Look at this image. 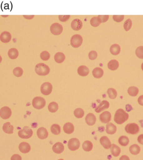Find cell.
<instances>
[{
  "mask_svg": "<svg viewBox=\"0 0 143 160\" xmlns=\"http://www.w3.org/2000/svg\"><path fill=\"white\" fill-rule=\"evenodd\" d=\"M90 23L91 25L94 27H97L101 24L98 20L97 17H96L91 18L90 20Z\"/></svg>",
  "mask_w": 143,
  "mask_h": 160,
  "instance_id": "cell-42",
  "label": "cell"
},
{
  "mask_svg": "<svg viewBox=\"0 0 143 160\" xmlns=\"http://www.w3.org/2000/svg\"><path fill=\"white\" fill-rule=\"evenodd\" d=\"M138 141L139 143L143 145V134L139 135L138 138Z\"/></svg>",
  "mask_w": 143,
  "mask_h": 160,
  "instance_id": "cell-48",
  "label": "cell"
},
{
  "mask_svg": "<svg viewBox=\"0 0 143 160\" xmlns=\"http://www.w3.org/2000/svg\"><path fill=\"white\" fill-rule=\"evenodd\" d=\"M85 121L88 125H94L96 122V117L93 113H89L86 117Z\"/></svg>",
  "mask_w": 143,
  "mask_h": 160,
  "instance_id": "cell-18",
  "label": "cell"
},
{
  "mask_svg": "<svg viewBox=\"0 0 143 160\" xmlns=\"http://www.w3.org/2000/svg\"><path fill=\"white\" fill-rule=\"evenodd\" d=\"M77 72L78 74L81 76L85 77L88 75L90 70L86 66H81L78 68Z\"/></svg>",
  "mask_w": 143,
  "mask_h": 160,
  "instance_id": "cell-20",
  "label": "cell"
},
{
  "mask_svg": "<svg viewBox=\"0 0 143 160\" xmlns=\"http://www.w3.org/2000/svg\"><path fill=\"white\" fill-rule=\"evenodd\" d=\"M97 57V53L96 51H90L89 53V58L91 60H94L96 59Z\"/></svg>",
  "mask_w": 143,
  "mask_h": 160,
  "instance_id": "cell-44",
  "label": "cell"
},
{
  "mask_svg": "<svg viewBox=\"0 0 143 160\" xmlns=\"http://www.w3.org/2000/svg\"><path fill=\"white\" fill-rule=\"evenodd\" d=\"M8 57L12 59H15L18 58L19 56V52L16 48H12L8 51Z\"/></svg>",
  "mask_w": 143,
  "mask_h": 160,
  "instance_id": "cell-25",
  "label": "cell"
},
{
  "mask_svg": "<svg viewBox=\"0 0 143 160\" xmlns=\"http://www.w3.org/2000/svg\"><path fill=\"white\" fill-rule=\"evenodd\" d=\"M12 39V35L10 33L4 31L0 35V40L2 42L6 43L9 42Z\"/></svg>",
  "mask_w": 143,
  "mask_h": 160,
  "instance_id": "cell-15",
  "label": "cell"
},
{
  "mask_svg": "<svg viewBox=\"0 0 143 160\" xmlns=\"http://www.w3.org/2000/svg\"><path fill=\"white\" fill-rule=\"evenodd\" d=\"M104 72L103 69L101 68H95L92 71L93 76L96 78H101L103 76Z\"/></svg>",
  "mask_w": 143,
  "mask_h": 160,
  "instance_id": "cell-28",
  "label": "cell"
},
{
  "mask_svg": "<svg viewBox=\"0 0 143 160\" xmlns=\"http://www.w3.org/2000/svg\"><path fill=\"white\" fill-rule=\"evenodd\" d=\"M33 135L32 129L29 127H24L22 129L19 130L18 132V135L22 139H29L31 138Z\"/></svg>",
  "mask_w": 143,
  "mask_h": 160,
  "instance_id": "cell-4",
  "label": "cell"
},
{
  "mask_svg": "<svg viewBox=\"0 0 143 160\" xmlns=\"http://www.w3.org/2000/svg\"><path fill=\"white\" fill-rule=\"evenodd\" d=\"M110 52L113 55H117L119 54L121 51V47L119 45L114 44L110 48Z\"/></svg>",
  "mask_w": 143,
  "mask_h": 160,
  "instance_id": "cell-26",
  "label": "cell"
},
{
  "mask_svg": "<svg viewBox=\"0 0 143 160\" xmlns=\"http://www.w3.org/2000/svg\"><path fill=\"white\" fill-rule=\"evenodd\" d=\"M52 86L51 83L46 82L42 85L40 90L42 94L45 96L50 95L52 91Z\"/></svg>",
  "mask_w": 143,
  "mask_h": 160,
  "instance_id": "cell-9",
  "label": "cell"
},
{
  "mask_svg": "<svg viewBox=\"0 0 143 160\" xmlns=\"http://www.w3.org/2000/svg\"><path fill=\"white\" fill-rule=\"evenodd\" d=\"M70 18V15H59L58 18L59 20L62 22H65L68 21Z\"/></svg>",
  "mask_w": 143,
  "mask_h": 160,
  "instance_id": "cell-46",
  "label": "cell"
},
{
  "mask_svg": "<svg viewBox=\"0 0 143 160\" xmlns=\"http://www.w3.org/2000/svg\"><path fill=\"white\" fill-rule=\"evenodd\" d=\"M111 113L107 111L103 112L100 116V120L102 123L105 124L111 121Z\"/></svg>",
  "mask_w": 143,
  "mask_h": 160,
  "instance_id": "cell-12",
  "label": "cell"
},
{
  "mask_svg": "<svg viewBox=\"0 0 143 160\" xmlns=\"http://www.w3.org/2000/svg\"><path fill=\"white\" fill-rule=\"evenodd\" d=\"M35 71L38 75L46 76L49 74L50 69L48 66L45 63H40L35 66Z\"/></svg>",
  "mask_w": 143,
  "mask_h": 160,
  "instance_id": "cell-2",
  "label": "cell"
},
{
  "mask_svg": "<svg viewBox=\"0 0 143 160\" xmlns=\"http://www.w3.org/2000/svg\"><path fill=\"white\" fill-rule=\"evenodd\" d=\"M140 128L139 126L135 123L127 124L125 127V130L128 134L136 135L139 133Z\"/></svg>",
  "mask_w": 143,
  "mask_h": 160,
  "instance_id": "cell-6",
  "label": "cell"
},
{
  "mask_svg": "<svg viewBox=\"0 0 143 160\" xmlns=\"http://www.w3.org/2000/svg\"><path fill=\"white\" fill-rule=\"evenodd\" d=\"M137 57L141 59H143V46H140L136 49L135 51Z\"/></svg>",
  "mask_w": 143,
  "mask_h": 160,
  "instance_id": "cell-39",
  "label": "cell"
},
{
  "mask_svg": "<svg viewBox=\"0 0 143 160\" xmlns=\"http://www.w3.org/2000/svg\"><path fill=\"white\" fill-rule=\"evenodd\" d=\"M110 106V103L107 101H103L101 102L98 106L95 108V111L96 113H100L102 111L107 109Z\"/></svg>",
  "mask_w": 143,
  "mask_h": 160,
  "instance_id": "cell-11",
  "label": "cell"
},
{
  "mask_svg": "<svg viewBox=\"0 0 143 160\" xmlns=\"http://www.w3.org/2000/svg\"><path fill=\"white\" fill-rule=\"evenodd\" d=\"M74 115L77 118H82L84 115V111L82 108H78L74 111Z\"/></svg>",
  "mask_w": 143,
  "mask_h": 160,
  "instance_id": "cell-37",
  "label": "cell"
},
{
  "mask_svg": "<svg viewBox=\"0 0 143 160\" xmlns=\"http://www.w3.org/2000/svg\"><path fill=\"white\" fill-rule=\"evenodd\" d=\"M12 160H22V158L19 155L15 154L12 156Z\"/></svg>",
  "mask_w": 143,
  "mask_h": 160,
  "instance_id": "cell-47",
  "label": "cell"
},
{
  "mask_svg": "<svg viewBox=\"0 0 143 160\" xmlns=\"http://www.w3.org/2000/svg\"><path fill=\"white\" fill-rule=\"evenodd\" d=\"M48 110L51 113H55L58 109V104L55 102H51L48 105Z\"/></svg>",
  "mask_w": 143,
  "mask_h": 160,
  "instance_id": "cell-32",
  "label": "cell"
},
{
  "mask_svg": "<svg viewBox=\"0 0 143 160\" xmlns=\"http://www.w3.org/2000/svg\"><path fill=\"white\" fill-rule=\"evenodd\" d=\"M83 42V38L81 35L76 34L71 38L70 43L71 46L74 48H77L81 46Z\"/></svg>",
  "mask_w": 143,
  "mask_h": 160,
  "instance_id": "cell-5",
  "label": "cell"
},
{
  "mask_svg": "<svg viewBox=\"0 0 143 160\" xmlns=\"http://www.w3.org/2000/svg\"><path fill=\"white\" fill-rule=\"evenodd\" d=\"M50 31L51 33L54 35H60L62 33L63 31V27L62 25L59 23H53L50 27Z\"/></svg>",
  "mask_w": 143,
  "mask_h": 160,
  "instance_id": "cell-7",
  "label": "cell"
},
{
  "mask_svg": "<svg viewBox=\"0 0 143 160\" xmlns=\"http://www.w3.org/2000/svg\"><path fill=\"white\" fill-rule=\"evenodd\" d=\"M107 93L108 94L109 97L111 99H114L117 97V92L116 90L114 88L108 89L107 90Z\"/></svg>",
  "mask_w": 143,
  "mask_h": 160,
  "instance_id": "cell-36",
  "label": "cell"
},
{
  "mask_svg": "<svg viewBox=\"0 0 143 160\" xmlns=\"http://www.w3.org/2000/svg\"><path fill=\"white\" fill-rule=\"evenodd\" d=\"M108 68L110 70L115 71L118 69L119 64L118 61L116 60H112L108 63Z\"/></svg>",
  "mask_w": 143,
  "mask_h": 160,
  "instance_id": "cell-29",
  "label": "cell"
},
{
  "mask_svg": "<svg viewBox=\"0 0 143 160\" xmlns=\"http://www.w3.org/2000/svg\"><path fill=\"white\" fill-rule=\"evenodd\" d=\"M129 151L132 154L136 155L139 153L140 152L141 149L140 147L136 144H134L131 146L129 148Z\"/></svg>",
  "mask_w": 143,
  "mask_h": 160,
  "instance_id": "cell-30",
  "label": "cell"
},
{
  "mask_svg": "<svg viewBox=\"0 0 143 160\" xmlns=\"http://www.w3.org/2000/svg\"><path fill=\"white\" fill-rule=\"evenodd\" d=\"M109 18V15H99L97 17L98 20L100 23L106 22L108 20Z\"/></svg>",
  "mask_w": 143,
  "mask_h": 160,
  "instance_id": "cell-43",
  "label": "cell"
},
{
  "mask_svg": "<svg viewBox=\"0 0 143 160\" xmlns=\"http://www.w3.org/2000/svg\"><path fill=\"white\" fill-rule=\"evenodd\" d=\"M132 25V22L131 19H128L126 20L124 23V28L126 31H129L131 29Z\"/></svg>",
  "mask_w": 143,
  "mask_h": 160,
  "instance_id": "cell-40",
  "label": "cell"
},
{
  "mask_svg": "<svg viewBox=\"0 0 143 160\" xmlns=\"http://www.w3.org/2000/svg\"><path fill=\"white\" fill-rule=\"evenodd\" d=\"M110 148H111V152L112 156H115V157H118L120 154L121 148L115 144H113L111 145Z\"/></svg>",
  "mask_w": 143,
  "mask_h": 160,
  "instance_id": "cell-22",
  "label": "cell"
},
{
  "mask_svg": "<svg viewBox=\"0 0 143 160\" xmlns=\"http://www.w3.org/2000/svg\"><path fill=\"white\" fill-rule=\"evenodd\" d=\"M139 90L138 88L134 86L131 87L128 89V93L131 96H136L139 93Z\"/></svg>",
  "mask_w": 143,
  "mask_h": 160,
  "instance_id": "cell-33",
  "label": "cell"
},
{
  "mask_svg": "<svg viewBox=\"0 0 143 160\" xmlns=\"http://www.w3.org/2000/svg\"><path fill=\"white\" fill-rule=\"evenodd\" d=\"M141 69H142V70L143 71V63H142L141 64Z\"/></svg>",
  "mask_w": 143,
  "mask_h": 160,
  "instance_id": "cell-51",
  "label": "cell"
},
{
  "mask_svg": "<svg viewBox=\"0 0 143 160\" xmlns=\"http://www.w3.org/2000/svg\"><path fill=\"white\" fill-rule=\"evenodd\" d=\"M12 111L9 107L5 106L0 110V117L3 119L9 118L12 115Z\"/></svg>",
  "mask_w": 143,
  "mask_h": 160,
  "instance_id": "cell-10",
  "label": "cell"
},
{
  "mask_svg": "<svg viewBox=\"0 0 143 160\" xmlns=\"http://www.w3.org/2000/svg\"><path fill=\"white\" fill-rule=\"evenodd\" d=\"M117 128L112 123H108L106 125V132L109 135H113L116 132Z\"/></svg>",
  "mask_w": 143,
  "mask_h": 160,
  "instance_id": "cell-21",
  "label": "cell"
},
{
  "mask_svg": "<svg viewBox=\"0 0 143 160\" xmlns=\"http://www.w3.org/2000/svg\"><path fill=\"white\" fill-rule=\"evenodd\" d=\"M138 102L141 106H143V95L140 96L138 100Z\"/></svg>",
  "mask_w": 143,
  "mask_h": 160,
  "instance_id": "cell-49",
  "label": "cell"
},
{
  "mask_svg": "<svg viewBox=\"0 0 143 160\" xmlns=\"http://www.w3.org/2000/svg\"><path fill=\"white\" fill-rule=\"evenodd\" d=\"M23 17L26 19H32L34 18L35 16L34 15H23Z\"/></svg>",
  "mask_w": 143,
  "mask_h": 160,
  "instance_id": "cell-50",
  "label": "cell"
},
{
  "mask_svg": "<svg viewBox=\"0 0 143 160\" xmlns=\"http://www.w3.org/2000/svg\"><path fill=\"white\" fill-rule=\"evenodd\" d=\"M93 147V145L92 142L90 141H88V140L84 142L82 145L83 150L86 152L91 151Z\"/></svg>",
  "mask_w": 143,
  "mask_h": 160,
  "instance_id": "cell-31",
  "label": "cell"
},
{
  "mask_svg": "<svg viewBox=\"0 0 143 160\" xmlns=\"http://www.w3.org/2000/svg\"><path fill=\"white\" fill-rule=\"evenodd\" d=\"M66 57L64 53L62 52H57L54 56L55 61L58 63H63Z\"/></svg>",
  "mask_w": 143,
  "mask_h": 160,
  "instance_id": "cell-24",
  "label": "cell"
},
{
  "mask_svg": "<svg viewBox=\"0 0 143 160\" xmlns=\"http://www.w3.org/2000/svg\"><path fill=\"white\" fill-rule=\"evenodd\" d=\"M63 130L67 134H72L74 132V126L72 123L68 122L64 125L63 128Z\"/></svg>",
  "mask_w": 143,
  "mask_h": 160,
  "instance_id": "cell-23",
  "label": "cell"
},
{
  "mask_svg": "<svg viewBox=\"0 0 143 160\" xmlns=\"http://www.w3.org/2000/svg\"><path fill=\"white\" fill-rule=\"evenodd\" d=\"M40 57L41 59L43 61H47L49 59L51 55L49 52L47 51H43L40 53Z\"/></svg>",
  "mask_w": 143,
  "mask_h": 160,
  "instance_id": "cell-38",
  "label": "cell"
},
{
  "mask_svg": "<svg viewBox=\"0 0 143 160\" xmlns=\"http://www.w3.org/2000/svg\"><path fill=\"white\" fill-rule=\"evenodd\" d=\"M19 150L21 152L23 153H27L31 150V147L30 144L26 142L21 143L19 145Z\"/></svg>",
  "mask_w": 143,
  "mask_h": 160,
  "instance_id": "cell-17",
  "label": "cell"
},
{
  "mask_svg": "<svg viewBox=\"0 0 143 160\" xmlns=\"http://www.w3.org/2000/svg\"><path fill=\"white\" fill-rule=\"evenodd\" d=\"M32 106L37 109H42L46 106V101L44 98L40 97H36L33 99Z\"/></svg>",
  "mask_w": 143,
  "mask_h": 160,
  "instance_id": "cell-3",
  "label": "cell"
},
{
  "mask_svg": "<svg viewBox=\"0 0 143 160\" xmlns=\"http://www.w3.org/2000/svg\"><path fill=\"white\" fill-rule=\"evenodd\" d=\"M124 18V15H113V20L117 22H122Z\"/></svg>",
  "mask_w": 143,
  "mask_h": 160,
  "instance_id": "cell-45",
  "label": "cell"
},
{
  "mask_svg": "<svg viewBox=\"0 0 143 160\" xmlns=\"http://www.w3.org/2000/svg\"><path fill=\"white\" fill-rule=\"evenodd\" d=\"M52 151L55 153L61 154L63 152L64 150V147L63 144L60 142L55 143L52 148Z\"/></svg>",
  "mask_w": 143,
  "mask_h": 160,
  "instance_id": "cell-16",
  "label": "cell"
},
{
  "mask_svg": "<svg viewBox=\"0 0 143 160\" xmlns=\"http://www.w3.org/2000/svg\"><path fill=\"white\" fill-rule=\"evenodd\" d=\"M80 146V142L76 138H73L71 139L68 141V148L71 151H76L79 148Z\"/></svg>",
  "mask_w": 143,
  "mask_h": 160,
  "instance_id": "cell-8",
  "label": "cell"
},
{
  "mask_svg": "<svg viewBox=\"0 0 143 160\" xmlns=\"http://www.w3.org/2000/svg\"><path fill=\"white\" fill-rule=\"evenodd\" d=\"M51 130L54 135H58L61 132V127L58 124H54L51 127Z\"/></svg>",
  "mask_w": 143,
  "mask_h": 160,
  "instance_id": "cell-34",
  "label": "cell"
},
{
  "mask_svg": "<svg viewBox=\"0 0 143 160\" xmlns=\"http://www.w3.org/2000/svg\"><path fill=\"white\" fill-rule=\"evenodd\" d=\"M82 26L81 21L78 19H74L71 23V27L73 30L75 31L80 30L82 27Z\"/></svg>",
  "mask_w": 143,
  "mask_h": 160,
  "instance_id": "cell-13",
  "label": "cell"
},
{
  "mask_svg": "<svg viewBox=\"0 0 143 160\" xmlns=\"http://www.w3.org/2000/svg\"><path fill=\"white\" fill-rule=\"evenodd\" d=\"M118 142L122 146H126L129 143V140L127 137L122 136L118 139Z\"/></svg>",
  "mask_w": 143,
  "mask_h": 160,
  "instance_id": "cell-35",
  "label": "cell"
},
{
  "mask_svg": "<svg viewBox=\"0 0 143 160\" xmlns=\"http://www.w3.org/2000/svg\"><path fill=\"white\" fill-rule=\"evenodd\" d=\"M100 142L102 146L106 149H108L111 146V142L106 136H103L100 139Z\"/></svg>",
  "mask_w": 143,
  "mask_h": 160,
  "instance_id": "cell-19",
  "label": "cell"
},
{
  "mask_svg": "<svg viewBox=\"0 0 143 160\" xmlns=\"http://www.w3.org/2000/svg\"><path fill=\"white\" fill-rule=\"evenodd\" d=\"M13 75L17 77H20L22 75L23 73V69L19 67H17L13 70Z\"/></svg>",
  "mask_w": 143,
  "mask_h": 160,
  "instance_id": "cell-41",
  "label": "cell"
},
{
  "mask_svg": "<svg viewBox=\"0 0 143 160\" xmlns=\"http://www.w3.org/2000/svg\"><path fill=\"white\" fill-rule=\"evenodd\" d=\"M3 131L7 134H13V125H11L10 123L8 122L3 124Z\"/></svg>",
  "mask_w": 143,
  "mask_h": 160,
  "instance_id": "cell-27",
  "label": "cell"
},
{
  "mask_svg": "<svg viewBox=\"0 0 143 160\" xmlns=\"http://www.w3.org/2000/svg\"><path fill=\"white\" fill-rule=\"evenodd\" d=\"M129 115L128 113L122 109H119L116 112L114 116V121L117 124H121L128 119Z\"/></svg>",
  "mask_w": 143,
  "mask_h": 160,
  "instance_id": "cell-1",
  "label": "cell"
},
{
  "mask_svg": "<svg viewBox=\"0 0 143 160\" xmlns=\"http://www.w3.org/2000/svg\"><path fill=\"white\" fill-rule=\"evenodd\" d=\"M37 134L38 138L41 140H44L47 138L48 136V132L46 128H40L38 129Z\"/></svg>",
  "mask_w": 143,
  "mask_h": 160,
  "instance_id": "cell-14",
  "label": "cell"
}]
</instances>
